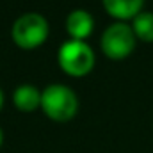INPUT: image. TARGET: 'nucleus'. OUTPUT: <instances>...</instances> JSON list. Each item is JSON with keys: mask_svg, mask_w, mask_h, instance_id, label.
<instances>
[{"mask_svg": "<svg viewBox=\"0 0 153 153\" xmlns=\"http://www.w3.org/2000/svg\"><path fill=\"white\" fill-rule=\"evenodd\" d=\"M41 109L53 121H70L76 114L78 98L71 87L52 84L41 91Z\"/></svg>", "mask_w": 153, "mask_h": 153, "instance_id": "1", "label": "nucleus"}, {"mask_svg": "<svg viewBox=\"0 0 153 153\" xmlns=\"http://www.w3.org/2000/svg\"><path fill=\"white\" fill-rule=\"evenodd\" d=\"M57 61L61 68L71 76L87 75L94 66V52L85 41L68 39L61 45Z\"/></svg>", "mask_w": 153, "mask_h": 153, "instance_id": "2", "label": "nucleus"}, {"mask_svg": "<svg viewBox=\"0 0 153 153\" xmlns=\"http://www.w3.org/2000/svg\"><path fill=\"white\" fill-rule=\"evenodd\" d=\"M11 36L13 41L23 50L38 48L48 38V22L38 13H25L13 23Z\"/></svg>", "mask_w": 153, "mask_h": 153, "instance_id": "3", "label": "nucleus"}, {"mask_svg": "<svg viewBox=\"0 0 153 153\" xmlns=\"http://www.w3.org/2000/svg\"><path fill=\"white\" fill-rule=\"evenodd\" d=\"M135 34L132 30V25L125 23V22H116L112 25H109L105 29V32L102 34L100 45L103 53L109 59H125L128 57L134 48H135Z\"/></svg>", "mask_w": 153, "mask_h": 153, "instance_id": "4", "label": "nucleus"}, {"mask_svg": "<svg viewBox=\"0 0 153 153\" xmlns=\"http://www.w3.org/2000/svg\"><path fill=\"white\" fill-rule=\"evenodd\" d=\"M94 29V20L93 16L84 11V9H75L68 14L66 18V30L68 34L71 36V39H78V41H84L85 38L91 36Z\"/></svg>", "mask_w": 153, "mask_h": 153, "instance_id": "5", "label": "nucleus"}, {"mask_svg": "<svg viewBox=\"0 0 153 153\" xmlns=\"http://www.w3.org/2000/svg\"><path fill=\"white\" fill-rule=\"evenodd\" d=\"M144 5V0H103L105 11L116 20H134Z\"/></svg>", "mask_w": 153, "mask_h": 153, "instance_id": "6", "label": "nucleus"}, {"mask_svg": "<svg viewBox=\"0 0 153 153\" xmlns=\"http://www.w3.org/2000/svg\"><path fill=\"white\" fill-rule=\"evenodd\" d=\"M13 102H14L16 109L23 111V112H32L38 107H41V91L36 85H30V84L18 85L14 89Z\"/></svg>", "mask_w": 153, "mask_h": 153, "instance_id": "7", "label": "nucleus"}, {"mask_svg": "<svg viewBox=\"0 0 153 153\" xmlns=\"http://www.w3.org/2000/svg\"><path fill=\"white\" fill-rule=\"evenodd\" d=\"M132 30H134L135 38H139L141 41H146V43H152L153 41V13L141 11L132 22Z\"/></svg>", "mask_w": 153, "mask_h": 153, "instance_id": "8", "label": "nucleus"}, {"mask_svg": "<svg viewBox=\"0 0 153 153\" xmlns=\"http://www.w3.org/2000/svg\"><path fill=\"white\" fill-rule=\"evenodd\" d=\"M2 105H4V93H2V89H0V109H2Z\"/></svg>", "mask_w": 153, "mask_h": 153, "instance_id": "9", "label": "nucleus"}, {"mask_svg": "<svg viewBox=\"0 0 153 153\" xmlns=\"http://www.w3.org/2000/svg\"><path fill=\"white\" fill-rule=\"evenodd\" d=\"M2 139H4V134H2V128H0V146H2Z\"/></svg>", "mask_w": 153, "mask_h": 153, "instance_id": "10", "label": "nucleus"}]
</instances>
